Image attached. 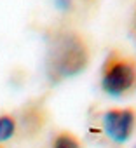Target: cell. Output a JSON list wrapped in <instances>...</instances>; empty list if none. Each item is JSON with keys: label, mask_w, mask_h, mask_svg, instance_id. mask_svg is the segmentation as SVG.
I'll return each instance as SVG.
<instances>
[{"label": "cell", "mask_w": 136, "mask_h": 148, "mask_svg": "<svg viewBox=\"0 0 136 148\" xmlns=\"http://www.w3.org/2000/svg\"><path fill=\"white\" fill-rule=\"evenodd\" d=\"M134 148H136V146H134Z\"/></svg>", "instance_id": "obj_7"}, {"label": "cell", "mask_w": 136, "mask_h": 148, "mask_svg": "<svg viewBox=\"0 0 136 148\" xmlns=\"http://www.w3.org/2000/svg\"><path fill=\"white\" fill-rule=\"evenodd\" d=\"M89 64V47L75 32H61L49 42L45 54V73L51 82L77 77Z\"/></svg>", "instance_id": "obj_1"}, {"label": "cell", "mask_w": 136, "mask_h": 148, "mask_svg": "<svg viewBox=\"0 0 136 148\" xmlns=\"http://www.w3.org/2000/svg\"><path fill=\"white\" fill-rule=\"evenodd\" d=\"M136 125V112L133 108H112L103 115L106 136L115 143H126Z\"/></svg>", "instance_id": "obj_3"}, {"label": "cell", "mask_w": 136, "mask_h": 148, "mask_svg": "<svg viewBox=\"0 0 136 148\" xmlns=\"http://www.w3.org/2000/svg\"><path fill=\"white\" fill-rule=\"evenodd\" d=\"M51 148H82V145L75 134L63 131V132L56 134V138L51 143Z\"/></svg>", "instance_id": "obj_4"}, {"label": "cell", "mask_w": 136, "mask_h": 148, "mask_svg": "<svg viewBox=\"0 0 136 148\" xmlns=\"http://www.w3.org/2000/svg\"><path fill=\"white\" fill-rule=\"evenodd\" d=\"M131 33H133V38L136 42V16H134V21H133V28H131Z\"/></svg>", "instance_id": "obj_6"}, {"label": "cell", "mask_w": 136, "mask_h": 148, "mask_svg": "<svg viewBox=\"0 0 136 148\" xmlns=\"http://www.w3.org/2000/svg\"><path fill=\"white\" fill-rule=\"evenodd\" d=\"M16 132V120L11 115H0V143L9 141Z\"/></svg>", "instance_id": "obj_5"}, {"label": "cell", "mask_w": 136, "mask_h": 148, "mask_svg": "<svg viewBox=\"0 0 136 148\" xmlns=\"http://www.w3.org/2000/svg\"><path fill=\"white\" fill-rule=\"evenodd\" d=\"M136 87V59L112 51L101 66V89L110 98H120Z\"/></svg>", "instance_id": "obj_2"}]
</instances>
